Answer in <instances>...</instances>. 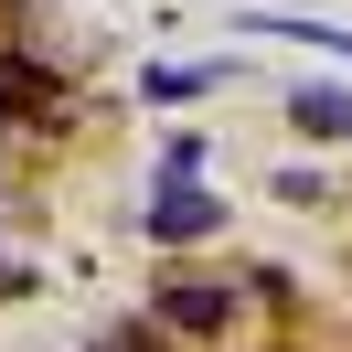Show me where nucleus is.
Wrapping results in <instances>:
<instances>
[{"label": "nucleus", "mask_w": 352, "mask_h": 352, "mask_svg": "<svg viewBox=\"0 0 352 352\" xmlns=\"http://www.w3.org/2000/svg\"><path fill=\"white\" fill-rule=\"evenodd\" d=\"M139 224H150V245H203V235H224V203L203 192V182H160Z\"/></svg>", "instance_id": "nucleus-1"}, {"label": "nucleus", "mask_w": 352, "mask_h": 352, "mask_svg": "<svg viewBox=\"0 0 352 352\" xmlns=\"http://www.w3.org/2000/svg\"><path fill=\"white\" fill-rule=\"evenodd\" d=\"M150 320L182 331V342H214V331L235 320V288H214V278H171V288L150 299Z\"/></svg>", "instance_id": "nucleus-2"}, {"label": "nucleus", "mask_w": 352, "mask_h": 352, "mask_svg": "<svg viewBox=\"0 0 352 352\" xmlns=\"http://www.w3.org/2000/svg\"><path fill=\"white\" fill-rule=\"evenodd\" d=\"M288 129L299 139H352V86H288Z\"/></svg>", "instance_id": "nucleus-3"}, {"label": "nucleus", "mask_w": 352, "mask_h": 352, "mask_svg": "<svg viewBox=\"0 0 352 352\" xmlns=\"http://www.w3.org/2000/svg\"><path fill=\"white\" fill-rule=\"evenodd\" d=\"M214 86H235V75H224V65H150V75H139L150 107H192V96H214Z\"/></svg>", "instance_id": "nucleus-4"}, {"label": "nucleus", "mask_w": 352, "mask_h": 352, "mask_svg": "<svg viewBox=\"0 0 352 352\" xmlns=\"http://www.w3.org/2000/svg\"><path fill=\"white\" fill-rule=\"evenodd\" d=\"M43 96H54V75L32 65V54H0V129H22Z\"/></svg>", "instance_id": "nucleus-5"}, {"label": "nucleus", "mask_w": 352, "mask_h": 352, "mask_svg": "<svg viewBox=\"0 0 352 352\" xmlns=\"http://www.w3.org/2000/svg\"><path fill=\"white\" fill-rule=\"evenodd\" d=\"M245 32H278V43H309V54H331V65H352V32H331V22H288V11H245Z\"/></svg>", "instance_id": "nucleus-6"}, {"label": "nucleus", "mask_w": 352, "mask_h": 352, "mask_svg": "<svg viewBox=\"0 0 352 352\" xmlns=\"http://www.w3.org/2000/svg\"><path fill=\"white\" fill-rule=\"evenodd\" d=\"M150 182H203V139H171V150H160V171Z\"/></svg>", "instance_id": "nucleus-7"}, {"label": "nucleus", "mask_w": 352, "mask_h": 352, "mask_svg": "<svg viewBox=\"0 0 352 352\" xmlns=\"http://www.w3.org/2000/svg\"><path fill=\"white\" fill-rule=\"evenodd\" d=\"M86 352H160V320L150 331H107V342H86Z\"/></svg>", "instance_id": "nucleus-8"}, {"label": "nucleus", "mask_w": 352, "mask_h": 352, "mask_svg": "<svg viewBox=\"0 0 352 352\" xmlns=\"http://www.w3.org/2000/svg\"><path fill=\"white\" fill-rule=\"evenodd\" d=\"M0 299H32V267H11V256H0Z\"/></svg>", "instance_id": "nucleus-9"}]
</instances>
